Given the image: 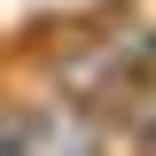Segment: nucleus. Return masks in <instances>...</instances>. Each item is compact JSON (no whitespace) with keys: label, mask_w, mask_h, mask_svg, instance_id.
Returning <instances> with one entry per match:
<instances>
[{"label":"nucleus","mask_w":156,"mask_h":156,"mask_svg":"<svg viewBox=\"0 0 156 156\" xmlns=\"http://www.w3.org/2000/svg\"><path fill=\"white\" fill-rule=\"evenodd\" d=\"M16 117H23V148L31 156H117L109 125H101L86 101H70L47 78H23L16 86Z\"/></svg>","instance_id":"nucleus-1"},{"label":"nucleus","mask_w":156,"mask_h":156,"mask_svg":"<svg viewBox=\"0 0 156 156\" xmlns=\"http://www.w3.org/2000/svg\"><path fill=\"white\" fill-rule=\"evenodd\" d=\"M94 117L109 125L117 156H156V31H148V47H140V62L94 101Z\"/></svg>","instance_id":"nucleus-2"},{"label":"nucleus","mask_w":156,"mask_h":156,"mask_svg":"<svg viewBox=\"0 0 156 156\" xmlns=\"http://www.w3.org/2000/svg\"><path fill=\"white\" fill-rule=\"evenodd\" d=\"M0 156H31L23 148V117H16V86L0 78Z\"/></svg>","instance_id":"nucleus-3"}]
</instances>
